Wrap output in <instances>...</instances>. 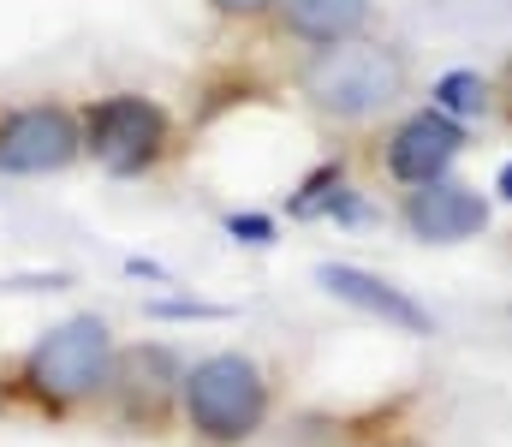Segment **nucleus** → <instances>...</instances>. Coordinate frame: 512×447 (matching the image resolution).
Returning a JSON list of instances; mask_svg holds the SVG:
<instances>
[{
    "label": "nucleus",
    "mask_w": 512,
    "mask_h": 447,
    "mask_svg": "<svg viewBox=\"0 0 512 447\" xmlns=\"http://www.w3.org/2000/svg\"><path fill=\"white\" fill-rule=\"evenodd\" d=\"M405 90V60L382 42H328L310 66H304V96L334 114V120H370L399 102Z\"/></svg>",
    "instance_id": "obj_1"
},
{
    "label": "nucleus",
    "mask_w": 512,
    "mask_h": 447,
    "mask_svg": "<svg viewBox=\"0 0 512 447\" xmlns=\"http://www.w3.org/2000/svg\"><path fill=\"white\" fill-rule=\"evenodd\" d=\"M185 412L197 424V436L209 442H245L262 412H268V388L245 352H215L185 376Z\"/></svg>",
    "instance_id": "obj_2"
},
{
    "label": "nucleus",
    "mask_w": 512,
    "mask_h": 447,
    "mask_svg": "<svg viewBox=\"0 0 512 447\" xmlns=\"http://www.w3.org/2000/svg\"><path fill=\"white\" fill-rule=\"evenodd\" d=\"M108 364H114V340H108V322L102 316H72L60 328H48L24 364L30 388L54 406L66 400H84L108 382Z\"/></svg>",
    "instance_id": "obj_3"
},
{
    "label": "nucleus",
    "mask_w": 512,
    "mask_h": 447,
    "mask_svg": "<svg viewBox=\"0 0 512 447\" xmlns=\"http://www.w3.org/2000/svg\"><path fill=\"white\" fill-rule=\"evenodd\" d=\"M167 144V114L149 96H108L90 108V149L108 173H143Z\"/></svg>",
    "instance_id": "obj_4"
},
{
    "label": "nucleus",
    "mask_w": 512,
    "mask_h": 447,
    "mask_svg": "<svg viewBox=\"0 0 512 447\" xmlns=\"http://www.w3.org/2000/svg\"><path fill=\"white\" fill-rule=\"evenodd\" d=\"M78 126L60 108H18L0 126V167L6 173H54L78 155Z\"/></svg>",
    "instance_id": "obj_5"
},
{
    "label": "nucleus",
    "mask_w": 512,
    "mask_h": 447,
    "mask_svg": "<svg viewBox=\"0 0 512 447\" xmlns=\"http://www.w3.org/2000/svg\"><path fill=\"white\" fill-rule=\"evenodd\" d=\"M459 149H465L459 120L441 114V108H429V114H411V120L387 138V167H393V179H405V185H429V179H447V167H453Z\"/></svg>",
    "instance_id": "obj_6"
},
{
    "label": "nucleus",
    "mask_w": 512,
    "mask_h": 447,
    "mask_svg": "<svg viewBox=\"0 0 512 447\" xmlns=\"http://www.w3.org/2000/svg\"><path fill=\"white\" fill-rule=\"evenodd\" d=\"M405 227L429 245H459L471 233L489 227V203L471 191V185H453V179H429L423 191L405 197Z\"/></svg>",
    "instance_id": "obj_7"
},
{
    "label": "nucleus",
    "mask_w": 512,
    "mask_h": 447,
    "mask_svg": "<svg viewBox=\"0 0 512 447\" xmlns=\"http://www.w3.org/2000/svg\"><path fill=\"white\" fill-rule=\"evenodd\" d=\"M316 281H322L334 298H346V304H358V310L382 316L387 328H399V334H435L429 310H423L417 298H405L399 287H387L382 275H370V269H352V263H322V269H316Z\"/></svg>",
    "instance_id": "obj_8"
},
{
    "label": "nucleus",
    "mask_w": 512,
    "mask_h": 447,
    "mask_svg": "<svg viewBox=\"0 0 512 447\" xmlns=\"http://www.w3.org/2000/svg\"><path fill=\"white\" fill-rule=\"evenodd\" d=\"M286 12V30L304 36V42H352L364 24H370V0H280Z\"/></svg>",
    "instance_id": "obj_9"
},
{
    "label": "nucleus",
    "mask_w": 512,
    "mask_h": 447,
    "mask_svg": "<svg viewBox=\"0 0 512 447\" xmlns=\"http://www.w3.org/2000/svg\"><path fill=\"white\" fill-rule=\"evenodd\" d=\"M489 102V84L477 78V72H447L441 84H435V108L441 114H477Z\"/></svg>",
    "instance_id": "obj_10"
},
{
    "label": "nucleus",
    "mask_w": 512,
    "mask_h": 447,
    "mask_svg": "<svg viewBox=\"0 0 512 447\" xmlns=\"http://www.w3.org/2000/svg\"><path fill=\"white\" fill-rule=\"evenodd\" d=\"M334 191H340V167H322V173H310V179H304V191L292 197V215H322V209L334 203Z\"/></svg>",
    "instance_id": "obj_11"
},
{
    "label": "nucleus",
    "mask_w": 512,
    "mask_h": 447,
    "mask_svg": "<svg viewBox=\"0 0 512 447\" xmlns=\"http://www.w3.org/2000/svg\"><path fill=\"white\" fill-rule=\"evenodd\" d=\"M227 233H239L245 245H268V239H274V221H268V215H233Z\"/></svg>",
    "instance_id": "obj_12"
},
{
    "label": "nucleus",
    "mask_w": 512,
    "mask_h": 447,
    "mask_svg": "<svg viewBox=\"0 0 512 447\" xmlns=\"http://www.w3.org/2000/svg\"><path fill=\"white\" fill-rule=\"evenodd\" d=\"M215 6H221V12H262L268 0H215Z\"/></svg>",
    "instance_id": "obj_13"
},
{
    "label": "nucleus",
    "mask_w": 512,
    "mask_h": 447,
    "mask_svg": "<svg viewBox=\"0 0 512 447\" xmlns=\"http://www.w3.org/2000/svg\"><path fill=\"white\" fill-rule=\"evenodd\" d=\"M495 191H501V197H507V203H512V161H507V167H501V179H495Z\"/></svg>",
    "instance_id": "obj_14"
}]
</instances>
